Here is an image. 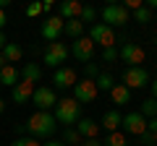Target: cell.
<instances>
[{
  "mask_svg": "<svg viewBox=\"0 0 157 146\" xmlns=\"http://www.w3.org/2000/svg\"><path fill=\"white\" fill-rule=\"evenodd\" d=\"M58 128L55 118H52V112H34L32 118L26 120V125H24V133H29L32 138H47V136H52Z\"/></svg>",
  "mask_w": 157,
  "mask_h": 146,
  "instance_id": "cell-1",
  "label": "cell"
},
{
  "mask_svg": "<svg viewBox=\"0 0 157 146\" xmlns=\"http://www.w3.org/2000/svg\"><path fill=\"white\" fill-rule=\"evenodd\" d=\"M55 112H52V118H55V123H60V125H66V128H71V125H76L78 120H81V104H78L76 99H58V104L52 107Z\"/></svg>",
  "mask_w": 157,
  "mask_h": 146,
  "instance_id": "cell-2",
  "label": "cell"
},
{
  "mask_svg": "<svg viewBox=\"0 0 157 146\" xmlns=\"http://www.w3.org/2000/svg\"><path fill=\"white\" fill-rule=\"evenodd\" d=\"M102 21H105V26H126V24L131 21V13L126 11L121 3H110V5L102 8Z\"/></svg>",
  "mask_w": 157,
  "mask_h": 146,
  "instance_id": "cell-3",
  "label": "cell"
},
{
  "mask_svg": "<svg viewBox=\"0 0 157 146\" xmlns=\"http://www.w3.org/2000/svg\"><path fill=\"white\" fill-rule=\"evenodd\" d=\"M32 104L37 107L39 112H50L52 107L58 104V97H55V91L50 86H37L34 94H32Z\"/></svg>",
  "mask_w": 157,
  "mask_h": 146,
  "instance_id": "cell-4",
  "label": "cell"
},
{
  "mask_svg": "<svg viewBox=\"0 0 157 146\" xmlns=\"http://www.w3.org/2000/svg\"><path fill=\"white\" fill-rule=\"evenodd\" d=\"M123 86L126 89H144V86H149V73H147L144 65L139 68H126L123 71Z\"/></svg>",
  "mask_w": 157,
  "mask_h": 146,
  "instance_id": "cell-5",
  "label": "cell"
},
{
  "mask_svg": "<svg viewBox=\"0 0 157 146\" xmlns=\"http://www.w3.org/2000/svg\"><path fill=\"white\" fill-rule=\"evenodd\" d=\"M118 57L123 63H128V68H139L144 63V50H141L136 42H126L121 50H118Z\"/></svg>",
  "mask_w": 157,
  "mask_h": 146,
  "instance_id": "cell-6",
  "label": "cell"
},
{
  "mask_svg": "<svg viewBox=\"0 0 157 146\" xmlns=\"http://www.w3.org/2000/svg\"><path fill=\"white\" fill-rule=\"evenodd\" d=\"M66 60H68V47L63 42H50L45 50V63L50 68H60Z\"/></svg>",
  "mask_w": 157,
  "mask_h": 146,
  "instance_id": "cell-7",
  "label": "cell"
},
{
  "mask_svg": "<svg viewBox=\"0 0 157 146\" xmlns=\"http://www.w3.org/2000/svg\"><path fill=\"white\" fill-rule=\"evenodd\" d=\"M97 86H94V81H76V86H73V99L78 102V104H89V102H94L97 99Z\"/></svg>",
  "mask_w": 157,
  "mask_h": 146,
  "instance_id": "cell-8",
  "label": "cell"
},
{
  "mask_svg": "<svg viewBox=\"0 0 157 146\" xmlns=\"http://www.w3.org/2000/svg\"><path fill=\"white\" fill-rule=\"evenodd\" d=\"M121 133H126V136H141L147 130V120L141 118L139 112H128V115H123V120H121Z\"/></svg>",
  "mask_w": 157,
  "mask_h": 146,
  "instance_id": "cell-9",
  "label": "cell"
},
{
  "mask_svg": "<svg viewBox=\"0 0 157 146\" xmlns=\"http://www.w3.org/2000/svg\"><path fill=\"white\" fill-rule=\"evenodd\" d=\"M89 39L94 42V45H102V50H105V47L115 45V31H113L110 26H105V24H94V26L89 29Z\"/></svg>",
  "mask_w": 157,
  "mask_h": 146,
  "instance_id": "cell-10",
  "label": "cell"
},
{
  "mask_svg": "<svg viewBox=\"0 0 157 146\" xmlns=\"http://www.w3.org/2000/svg\"><path fill=\"white\" fill-rule=\"evenodd\" d=\"M63 26H66V21H63L60 16H50L45 24H42L39 31H42V37H45L47 45H50V42H58V39L63 37Z\"/></svg>",
  "mask_w": 157,
  "mask_h": 146,
  "instance_id": "cell-11",
  "label": "cell"
},
{
  "mask_svg": "<svg viewBox=\"0 0 157 146\" xmlns=\"http://www.w3.org/2000/svg\"><path fill=\"white\" fill-rule=\"evenodd\" d=\"M71 55L76 57V60H81L86 65V63H92V57H94V42L89 39V37H81V39L73 42L71 47Z\"/></svg>",
  "mask_w": 157,
  "mask_h": 146,
  "instance_id": "cell-12",
  "label": "cell"
},
{
  "mask_svg": "<svg viewBox=\"0 0 157 146\" xmlns=\"http://www.w3.org/2000/svg\"><path fill=\"white\" fill-rule=\"evenodd\" d=\"M76 71L73 68H58L55 76H52V84L58 86V89H73L76 86Z\"/></svg>",
  "mask_w": 157,
  "mask_h": 146,
  "instance_id": "cell-13",
  "label": "cell"
},
{
  "mask_svg": "<svg viewBox=\"0 0 157 146\" xmlns=\"http://www.w3.org/2000/svg\"><path fill=\"white\" fill-rule=\"evenodd\" d=\"M34 89H37V86L26 84V81H18V84L11 89V97H13V102H16V104H26V102H32Z\"/></svg>",
  "mask_w": 157,
  "mask_h": 146,
  "instance_id": "cell-14",
  "label": "cell"
},
{
  "mask_svg": "<svg viewBox=\"0 0 157 146\" xmlns=\"http://www.w3.org/2000/svg\"><path fill=\"white\" fill-rule=\"evenodd\" d=\"M81 8H84V5H81L78 0H66V3L58 8V11H60L58 16H60L63 21H76V18L81 16Z\"/></svg>",
  "mask_w": 157,
  "mask_h": 146,
  "instance_id": "cell-15",
  "label": "cell"
},
{
  "mask_svg": "<svg viewBox=\"0 0 157 146\" xmlns=\"http://www.w3.org/2000/svg\"><path fill=\"white\" fill-rule=\"evenodd\" d=\"M76 133L81 136V138H97V133H100V123H94L92 118H81L76 123Z\"/></svg>",
  "mask_w": 157,
  "mask_h": 146,
  "instance_id": "cell-16",
  "label": "cell"
},
{
  "mask_svg": "<svg viewBox=\"0 0 157 146\" xmlns=\"http://www.w3.org/2000/svg\"><path fill=\"white\" fill-rule=\"evenodd\" d=\"M121 120H123V115L118 112V110H107V112L102 115V123H100V128H105L107 133H115V130L121 128Z\"/></svg>",
  "mask_w": 157,
  "mask_h": 146,
  "instance_id": "cell-17",
  "label": "cell"
},
{
  "mask_svg": "<svg viewBox=\"0 0 157 146\" xmlns=\"http://www.w3.org/2000/svg\"><path fill=\"white\" fill-rule=\"evenodd\" d=\"M18 73H21V81H26V84H32V86H37V81L42 78V68H39L37 63H26Z\"/></svg>",
  "mask_w": 157,
  "mask_h": 146,
  "instance_id": "cell-18",
  "label": "cell"
},
{
  "mask_svg": "<svg viewBox=\"0 0 157 146\" xmlns=\"http://www.w3.org/2000/svg\"><path fill=\"white\" fill-rule=\"evenodd\" d=\"M0 55L6 57V63L11 65V63H18V60L24 57V50H21V45H16V42H8V45L3 47V52H0Z\"/></svg>",
  "mask_w": 157,
  "mask_h": 146,
  "instance_id": "cell-19",
  "label": "cell"
},
{
  "mask_svg": "<svg viewBox=\"0 0 157 146\" xmlns=\"http://www.w3.org/2000/svg\"><path fill=\"white\" fill-rule=\"evenodd\" d=\"M18 78H21V73L16 71V65H6L3 71H0V84L3 86H11L13 89V86L18 84Z\"/></svg>",
  "mask_w": 157,
  "mask_h": 146,
  "instance_id": "cell-20",
  "label": "cell"
},
{
  "mask_svg": "<svg viewBox=\"0 0 157 146\" xmlns=\"http://www.w3.org/2000/svg\"><path fill=\"white\" fill-rule=\"evenodd\" d=\"M110 99L115 102V104H128L131 102V89H126L123 84H115L110 89Z\"/></svg>",
  "mask_w": 157,
  "mask_h": 146,
  "instance_id": "cell-21",
  "label": "cell"
},
{
  "mask_svg": "<svg viewBox=\"0 0 157 146\" xmlns=\"http://www.w3.org/2000/svg\"><path fill=\"white\" fill-rule=\"evenodd\" d=\"M63 34H66V37H71L73 42L76 39H81V37H84V24L78 21H66V26H63Z\"/></svg>",
  "mask_w": 157,
  "mask_h": 146,
  "instance_id": "cell-22",
  "label": "cell"
},
{
  "mask_svg": "<svg viewBox=\"0 0 157 146\" xmlns=\"http://www.w3.org/2000/svg\"><path fill=\"white\" fill-rule=\"evenodd\" d=\"M139 115H141L144 120L157 118V99H152V97H149V99H144V102H141V110H139Z\"/></svg>",
  "mask_w": 157,
  "mask_h": 146,
  "instance_id": "cell-23",
  "label": "cell"
},
{
  "mask_svg": "<svg viewBox=\"0 0 157 146\" xmlns=\"http://www.w3.org/2000/svg\"><path fill=\"white\" fill-rule=\"evenodd\" d=\"M102 146H128V136L115 130V133H107V138L102 141Z\"/></svg>",
  "mask_w": 157,
  "mask_h": 146,
  "instance_id": "cell-24",
  "label": "cell"
},
{
  "mask_svg": "<svg viewBox=\"0 0 157 146\" xmlns=\"http://www.w3.org/2000/svg\"><path fill=\"white\" fill-rule=\"evenodd\" d=\"M94 86H97V91H110L113 86H115V78H113L110 73H100L94 78Z\"/></svg>",
  "mask_w": 157,
  "mask_h": 146,
  "instance_id": "cell-25",
  "label": "cell"
},
{
  "mask_svg": "<svg viewBox=\"0 0 157 146\" xmlns=\"http://www.w3.org/2000/svg\"><path fill=\"white\" fill-rule=\"evenodd\" d=\"M63 144H66V146H76V144H81V136L76 133V128H66V130H63Z\"/></svg>",
  "mask_w": 157,
  "mask_h": 146,
  "instance_id": "cell-26",
  "label": "cell"
},
{
  "mask_svg": "<svg viewBox=\"0 0 157 146\" xmlns=\"http://www.w3.org/2000/svg\"><path fill=\"white\" fill-rule=\"evenodd\" d=\"M134 21H136V24H149V21H152V11H149L147 5L136 8V11H134Z\"/></svg>",
  "mask_w": 157,
  "mask_h": 146,
  "instance_id": "cell-27",
  "label": "cell"
},
{
  "mask_svg": "<svg viewBox=\"0 0 157 146\" xmlns=\"http://www.w3.org/2000/svg\"><path fill=\"white\" fill-rule=\"evenodd\" d=\"M100 73H102V71L97 68V63H86V65H84V76H86V81H94Z\"/></svg>",
  "mask_w": 157,
  "mask_h": 146,
  "instance_id": "cell-28",
  "label": "cell"
},
{
  "mask_svg": "<svg viewBox=\"0 0 157 146\" xmlns=\"http://www.w3.org/2000/svg\"><path fill=\"white\" fill-rule=\"evenodd\" d=\"M94 18H97V11H94L92 5H84V8H81V16H78V21H81V24L94 21Z\"/></svg>",
  "mask_w": 157,
  "mask_h": 146,
  "instance_id": "cell-29",
  "label": "cell"
},
{
  "mask_svg": "<svg viewBox=\"0 0 157 146\" xmlns=\"http://www.w3.org/2000/svg\"><path fill=\"white\" fill-rule=\"evenodd\" d=\"M11 146H42V144H39L37 138H32V136H21V138H16Z\"/></svg>",
  "mask_w": 157,
  "mask_h": 146,
  "instance_id": "cell-30",
  "label": "cell"
},
{
  "mask_svg": "<svg viewBox=\"0 0 157 146\" xmlns=\"http://www.w3.org/2000/svg\"><path fill=\"white\" fill-rule=\"evenodd\" d=\"M102 60H105V63H115V60H118V50H115V45L102 50Z\"/></svg>",
  "mask_w": 157,
  "mask_h": 146,
  "instance_id": "cell-31",
  "label": "cell"
},
{
  "mask_svg": "<svg viewBox=\"0 0 157 146\" xmlns=\"http://www.w3.org/2000/svg\"><path fill=\"white\" fill-rule=\"evenodd\" d=\"M139 141L144 146H157V133H149V130H144V133L139 136Z\"/></svg>",
  "mask_w": 157,
  "mask_h": 146,
  "instance_id": "cell-32",
  "label": "cell"
},
{
  "mask_svg": "<svg viewBox=\"0 0 157 146\" xmlns=\"http://www.w3.org/2000/svg\"><path fill=\"white\" fill-rule=\"evenodd\" d=\"M39 13H42V3H29V5H26V16L29 18L39 16Z\"/></svg>",
  "mask_w": 157,
  "mask_h": 146,
  "instance_id": "cell-33",
  "label": "cell"
},
{
  "mask_svg": "<svg viewBox=\"0 0 157 146\" xmlns=\"http://www.w3.org/2000/svg\"><path fill=\"white\" fill-rule=\"evenodd\" d=\"M147 130H149V133H157V118L147 120Z\"/></svg>",
  "mask_w": 157,
  "mask_h": 146,
  "instance_id": "cell-34",
  "label": "cell"
},
{
  "mask_svg": "<svg viewBox=\"0 0 157 146\" xmlns=\"http://www.w3.org/2000/svg\"><path fill=\"white\" fill-rule=\"evenodd\" d=\"M81 146H102V141H100V138H86Z\"/></svg>",
  "mask_w": 157,
  "mask_h": 146,
  "instance_id": "cell-35",
  "label": "cell"
},
{
  "mask_svg": "<svg viewBox=\"0 0 157 146\" xmlns=\"http://www.w3.org/2000/svg\"><path fill=\"white\" fill-rule=\"evenodd\" d=\"M42 11H45V13L52 11V0H42Z\"/></svg>",
  "mask_w": 157,
  "mask_h": 146,
  "instance_id": "cell-36",
  "label": "cell"
},
{
  "mask_svg": "<svg viewBox=\"0 0 157 146\" xmlns=\"http://www.w3.org/2000/svg\"><path fill=\"white\" fill-rule=\"evenodd\" d=\"M6 21H8V16H6V11H0V31L6 29Z\"/></svg>",
  "mask_w": 157,
  "mask_h": 146,
  "instance_id": "cell-37",
  "label": "cell"
},
{
  "mask_svg": "<svg viewBox=\"0 0 157 146\" xmlns=\"http://www.w3.org/2000/svg\"><path fill=\"white\" fill-rule=\"evenodd\" d=\"M6 45H8V39H6V34L0 31V52H3V47H6Z\"/></svg>",
  "mask_w": 157,
  "mask_h": 146,
  "instance_id": "cell-38",
  "label": "cell"
},
{
  "mask_svg": "<svg viewBox=\"0 0 157 146\" xmlns=\"http://www.w3.org/2000/svg\"><path fill=\"white\" fill-rule=\"evenodd\" d=\"M152 99H157V78L152 81Z\"/></svg>",
  "mask_w": 157,
  "mask_h": 146,
  "instance_id": "cell-39",
  "label": "cell"
},
{
  "mask_svg": "<svg viewBox=\"0 0 157 146\" xmlns=\"http://www.w3.org/2000/svg\"><path fill=\"white\" fill-rule=\"evenodd\" d=\"M42 146H66L63 141H47V144H42Z\"/></svg>",
  "mask_w": 157,
  "mask_h": 146,
  "instance_id": "cell-40",
  "label": "cell"
},
{
  "mask_svg": "<svg viewBox=\"0 0 157 146\" xmlns=\"http://www.w3.org/2000/svg\"><path fill=\"white\" fill-rule=\"evenodd\" d=\"M6 65H8V63H6V57L0 55V71H3V68H6Z\"/></svg>",
  "mask_w": 157,
  "mask_h": 146,
  "instance_id": "cell-41",
  "label": "cell"
},
{
  "mask_svg": "<svg viewBox=\"0 0 157 146\" xmlns=\"http://www.w3.org/2000/svg\"><path fill=\"white\" fill-rule=\"evenodd\" d=\"M3 110H6V102H3V99H0V115H3Z\"/></svg>",
  "mask_w": 157,
  "mask_h": 146,
  "instance_id": "cell-42",
  "label": "cell"
},
{
  "mask_svg": "<svg viewBox=\"0 0 157 146\" xmlns=\"http://www.w3.org/2000/svg\"><path fill=\"white\" fill-rule=\"evenodd\" d=\"M155 45H157V34H155Z\"/></svg>",
  "mask_w": 157,
  "mask_h": 146,
  "instance_id": "cell-43",
  "label": "cell"
}]
</instances>
